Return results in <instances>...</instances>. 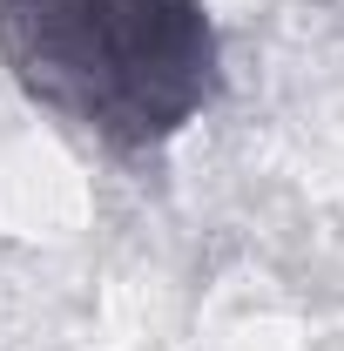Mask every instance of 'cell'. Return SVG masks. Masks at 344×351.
Masks as SVG:
<instances>
[{
  "instance_id": "obj_1",
  "label": "cell",
  "mask_w": 344,
  "mask_h": 351,
  "mask_svg": "<svg viewBox=\"0 0 344 351\" xmlns=\"http://www.w3.org/2000/svg\"><path fill=\"white\" fill-rule=\"evenodd\" d=\"M0 54L34 101L122 149L169 142L223 88L203 0H0Z\"/></svg>"
}]
</instances>
